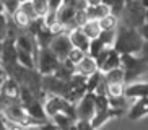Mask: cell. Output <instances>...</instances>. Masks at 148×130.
Instances as JSON below:
<instances>
[{
  "label": "cell",
  "mask_w": 148,
  "mask_h": 130,
  "mask_svg": "<svg viewBox=\"0 0 148 130\" xmlns=\"http://www.w3.org/2000/svg\"><path fill=\"white\" fill-rule=\"evenodd\" d=\"M88 20H90V16H88L86 10H77V13H75V28H82Z\"/></svg>",
  "instance_id": "cb8c5ba5"
},
{
  "label": "cell",
  "mask_w": 148,
  "mask_h": 130,
  "mask_svg": "<svg viewBox=\"0 0 148 130\" xmlns=\"http://www.w3.org/2000/svg\"><path fill=\"white\" fill-rule=\"evenodd\" d=\"M77 2H78V0H64V5H72V7H75Z\"/></svg>",
  "instance_id": "4dcf8cb0"
},
{
  "label": "cell",
  "mask_w": 148,
  "mask_h": 130,
  "mask_svg": "<svg viewBox=\"0 0 148 130\" xmlns=\"http://www.w3.org/2000/svg\"><path fill=\"white\" fill-rule=\"evenodd\" d=\"M20 2H25V0H20Z\"/></svg>",
  "instance_id": "e575fe53"
},
{
  "label": "cell",
  "mask_w": 148,
  "mask_h": 130,
  "mask_svg": "<svg viewBox=\"0 0 148 130\" xmlns=\"http://www.w3.org/2000/svg\"><path fill=\"white\" fill-rule=\"evenodd\" d=\"M124 94L127 96V99H137V98L148 96V80H143V81L127 83Z\"/></svg>",
  "instance_id": "ba28073f"
},
{
  "label": "cell",
  "mask_w": 148,
  "mask_h": 130,
  "mask_svg": "<svg viewBox=\"0 0 148 130\" xmlns=\"http://www.w3.org/2000/svg\"><path fill=\"white\" fill-rule=\"evenodd\" d=\"M104 47H108V46H106V44L103 42V41H101L99 38L91 39V42H90V51H88V54H90L91 57H96V55H98V54H99V52L103 51Z\"/></svg>",
  "instance_id": "7402d4cb"
},
{
  "label": "cell",
  "mask_w": 148,
  "mask_h": 130,
  "mask_svg": "<svg viewBox=\"0 0 148 130\" xmlns=\"http://www.w3.org/2000/svg\"><path fill=\"white\" fill-rule=\"evenodd\" d=\"M75 109H77V119L91 120L95 112H96V93L86 91L85 96L75 104Z\"/></svg>",
  "instance_id": "5b68a950"
},
{
  "label": "cell",
  "mask_w": 148,
  "mask_h": 130,
  "mask_svg": "<svg viewBox=\"0 0 148 130\" xmlns=\"http://www.w3.org/2000/svg\"><path fill=\"white\" fill-rule=\"evenodd\" d=\"M60 67L59 57L52 52L51 47H39L38 59H36V68L41 75H52Z\"/></svg>",
  "instance_id": "277c9868"
},
{
  "label": "cell",
  "mask_w": 148,
  "mask_h": 130,
  "mask_svg": "<svg viewBox=\"0 0 148 130\" xmlns=\"http://www.w3.org/2000/svg\"><path fill=\"white\" fill-rule=\"evenodd\" d=\"M33 5H34L39 18H42L49 12V0H33Z\"/></svg>",
  "instance_id": "603a6c76"
},
{
  "label": "cell",
  "mask_w": 148,
  "mask_h": 130,
  "mask_svg": "<svg viewBox=\"0 0 148 130\" xmlns=\"http://www.w3.org/2000/svg\"><path fill=\"white\" fill-rule=\"evenodd\" d=\"M7 127H5V122H3V116L0 114V130H5Z\"/></svg>",
  "instance_id": "1f68e13d"
},
{
  "label": "cell",
  "mask_w": 148,
  "mask_h": 130,
  "mask_svg": "<svg viewBox=\"0 0 148 130\" xmlns=\"http://www.w3.org/2000/svg\"><path fill=\"white\" fill-rule=\"evenodd\" d=\"M104 78L108 83H125V72H124V68L121 65L117 68H112L109 72H106Z\"/></svg>",
  "instance_id": "ac0fdd59"
},
{
  "label": "cell",
  "mask_w": 148,
  "mask_h": 130,
  "mask_svg": "<svg viewBox=\"0 0 148 130\" xmlns=\"http://www.w3.org/2000/svg\"><path fill=\"white\" fill-rule=\"evenodd\" d=\"M116 34H117V29H103L99 34V39L108 47H112L114 42H116Z\"/></svg>",
  "instance_id": "ffe728a7"
},
{
  "label": "cell",
  "mask_w": 148,
  "mask_h": 130,
  "mask_svg": "<svg viewBox=\"0 0 148 130\" xmlns=\"http://www.w3.org/2000/svg\"><path fill=\"white\" fill-rule=\"evenodd\" d=\"M140 2H142V5H143L145 8H148V0H140Z\"/></svg>",
  "instance_id": "d6a6232c"
},
{
  "label": "cell",
  "mask_w": 148,
  "mask_h": 130,
  "mask_svg": "<svg viewBox=\"0 0 148 130\" xmlns=\"http://www.w3.org/2000/svg\"><path fill=\"white\" fill-rule=\"evenodd\" d=\"M140 34H142V38L145 39V41H148V23H143V25L138 28Z\"/></svg>",
  "instance_id": "83f0119b"
},
{
  "label": "cell",
  "mask_w": 148,
  "mask_h": 130,
  "mask_svg": "<svg viewBox=\"0 0 148 130\" xmlns=\"http://www.w3.org/2000/svg\"><path fill=\"white\" fill-rule=\"evenodd\" d=\"M16 59H18V64L26 67V68H36V57L34 54H29L26 51H20L16 49Z\"/></svg>",
  "instance_id": "e0dca14e"
},
{
  "label": "cell",
  "mask_w": 148,
  "mask_h": 130,
  "mask_svg": "<svg viewBox=\"0 0 148 130\" xmlns=\"http://www.w3.org/2000/svg\"><path fill=\"white\" fill-rule=\"evenodd\" d=\"M145 23H148V8H147V15H145Z\"/></svg>",
  "instance_id": "836d02e7"
},
{
  "label": "cell",
  "mask_w": 148,
  "mask_h": 130,
  "mask_svg": "<svg viewBox=\"0 0 148 130\" xmlns=\"http://www.w3.org/2000/svg\"><path fill=\"white\" fill-rule=\"evenodd\" d=\"M20 93H21V83L15 80V78H8L3 90H2V94L7 99H16V98L20 99Z\"/></svg>",
  "instance_id": "4fadbf2b"
},
{
  "label": "cell",
  "mask_w": 148,
  "mask_h": 130,
  "mask_svg": "<svg viewBox=\"0 0 148 130\" xmlns=\"http://www.w3.org/2000/svg\"><path fill=\"white\" fill-rule=\"evenodd\" d=\"M125 91V83H108V96L116 98V96H124Z\"/></svg>",
  "instance_id": "44dd1931"
},
{
  "label": "cell",
  "mask_w": 148,
  "mask_h": 130,
  "mask_svg": "<svg viewBox=\"0 0 148 130\" xmlns=\"http://www.w3.org/2000/svg\"><path fill=\"white\" fill-rule=\"evenodd\" d=\"M140 55L148 62V41H145V42H143V47H142V51H140Z\"/></svg>",
  "instance_id": "f1b7e54d"
},
{
  "label": "cell",
  "mask_w": 148,
  "mask_h": 130,
  "mask_svg": "<svg viewBox=\"0 0 148 130\" xmlns=\"http://www.w3.org/2000/svg\"><path fill=\"white\" fill-rule=\"evenodd\" d=\"M8 78H10V72L7 70V67L3 64H0V93H2V90H3L5 83H7Z\"/></svg>",
  "instance_id": "484cf974"
},
{
  "label": "cell",
  "mask_w": 148,
  "mask_h": 130,
  "mask_svg": "<svg viewBox=\"0 0 148 130\" xmlns=\"http://www.w3.org/2000/svg\"><path fill=\"white\" fill-rule=\"evenodd\" d=\"M98 70H99V65H98L95 57H91L90 54H86L78 64L75 65V73H80L83 77H90V75L96 73Z\"/></svg>",
  "instance_id": "52a82bcc"
},
{
  "label": "cell",
  "mask_w": 148,
  "mask_h": 130,
  "mask_svg": "<svg viewBox=\"0 0 148 130\" xmlns=\"http://www.w3.org/2000/svg\"><path fill=\"white\" fill-rule=\"evenodd\" d=\"M75 13H77V8L72 7V5H62L60 10L57 12L59 21L65 26L67 31H70L72 28H75Z\"/></svg>",
  "instance_id": "8fae6325"
},
{
  "label": "cell",
  "mask_w": 148,
  "mask_h": 130,
  "mask_svg": "<svg viewBox=\"0 0 148 130\" xmlns=\"http://www.w3.org/2000/svg\"><path fill=\"white\" fill-rule=\"evenodd\" d=\"M64 5V0H49V10L51 12H59Z\"/></svg>",
  "instance_id": "4316f807"
},
{
  "label": "cell",
  "mask_w": 148,
  "mask_h": 130,
  "mask_svg": "<svg viewBox=\"0 0 148 130\" xmlns=\"http://www.w3.org/2000/svg\"><path fill=\"white\" fill-rule=\"evenodd\" d=\"M49 47L52 49V52L59 57V60L60 62L65 60V59H69L70 51L73 49V44H72V39H70V36H69V31H65V33H59V34L54 36L52 42H51Z\"/></svg>",
  "instance_id": "8992f818"
},
{
  "label": "cell",
  "mask_w": 148,
  "mask_h": 130,
  "mask_svg": "<svg viewBox=\"0 0 148 130\" xmlns=\"http://www.w3.org/2000/svg\"><path fill=\"white\" fill-rule=\"evenodd\" d=\"M86 13L90 20H101V18H104L106 15H109L111 12V7L106 3H99V5H93V7H88L86 8Z\"/></svg>",
  "instance_id": "9a60e30c"
},
{
  "label": "cell",
  "mask_w": 148,
  "mask_h": 130,
  "mask_svg": "<svg viewBox=\"0 0 148 130\" xmlns=\"http://www.w3.org/2000/svg\"><path fill=\"white\" fill-rule=\"evenodd\" d=\"M145 15H147V8H145L140 0H127L125 7L121 13V23L132 28H140L145 23Z\"/></svg>",
  "instance_id": "3957f363"
},
{
  "label": "cell",
  "mask_w": 148,
  "mask_h": 130,
  "mask_svg": "<svg viewBox=\"0 0 148 130\" xmlns=\"http://www.w3.org/2000/svg\"><path fill=\"white\" fill-rule=\"evenodd\" d=\"M88 2V7H93V5H99L103 3V0H86Z\"/></svg>",
  "instance_id": "f546056e"
},
{
  "label": "cell",
  "mask_w": 148,
  "mask_h": 130,
  "mask_svg": "<svg viewBox=\"0 0 148 130\" xmlns=\"http://www.w3.org/2000/svg\"><path fill=\"white\" fill-rule=\"evenodd\" d=\"M99 25H101L103 29H117L119 16L117 15H114V13H109V15H106L104 18H101L99 20Z\"/></svg>",
  "instance_id": "d6986e66"
},
{
  "label": "cell",
  "mask_w": 148,
  "mask_h": 130,
  "mask_svg": "<svg viewBox=\"0 0 148 130\" xmlns=\"http://www.w3.org/2000/svg\"><path fill=\"white\" fill-rule=\"evenodd\" d=\"M121 65H122V54H119L114 47H111L109 55L106 57L104 64L99 67V70L103 72V73H106V72H109V70H112V68H117V67H121Z\"/></svg>",
  "instance_id": "7c38bea8"
},
{
  "label": "cell",
  "mask_w": 148,
  "mask_h": 130,
  "mask_svg": "<svg viewBox=\"0 0 148 130\" xmlns=\"http://www.w3.org/2000/svg\"><path fill=\"white\" fill-rule=\"evenodd\" d=\"M51 120H52V124L56 127H59V129H70V127H75L77 119H75L73 116L67 114V112H57L56 116L51 117Z\"/></svg>",
  "instance_id": "5bb4252c"
},
{
  "label": "cell",
  "mask_w": 148,
  "mask_h": 130,
  "mask_svg": "<svg viewBox=\"0 0 148 130\" xmlns=\"http://www.w3.org/2000/svg\"><path fill=\"white\" fill-rule=\"evenodd\" d=\"M122 68L125 72V85L138 81L148 75V62L140 54H122Z\"/></svg>",
  "instance_id": "7a4b0ae2"
},
{
  "label": "cell",
  "mask_w": 148,
  "mask_h": 130,
  "mask_svg": "<svg viewBox=\"0 0 148 130\" xmlns=\"http://www.w3.org/2000/svg\"><path fill=\"white\" fill-rule=\"evenodd\" d=\"M127 116H129L130 120H138V119H142V117L148 116V96L137 98L135 103L132 104V107L129 109Z\"/></svg>",
  "instance_id": "9c48e42d"
},
{
  "label": "cell",
  "mask_w": 148,
  "mask_h": 130,
  "mask_svg": "<svg viewBox=\"0 0 148 130\" xmlns=\"http://www.w3.org/2000/svg\"><path fill=\"white\" fill-rule=\"evenodd\" d=\"M82 29L90 39H96V38H99L103 28H101V25H99V20H88V21L82 26Z\"/></svg>",
  "instance_id": "2e32d148"
},
{
  "label": "cell",
  "mask_w": 148,
  "mask_h": 130,
  "mask_svg": "<svg viewBox=\"0 0 148 130\" xmlns=\"http://www.w3.org/2000/svg\"><path fill=\"white\" fill-rule=\"evenodd\" d=\"M69 36H70V39H72L73 47H78V49H82V51H85L88 54L91 39H90L86 34H85V33H83L82 28H72V29L69 31Z\"/></svg>",
  "instance_id": "30bf717a"
},
{
  "label": "cell",
  "mask_w": 148,
  "mask_h": 130,
  "mask_svg": "<svg viewBox=\"0 0 148 130\" xmlns=\"http://www.w3.org/2000/svg\"><path fill=\"white\" fill-rule=\"evenodd\" d=\"M85 55H86V52L85 51H82V49H78V47H73L72 51H70V54H69V60H72L75 65H77Z\"/></svg>",
  "instance_id": "d4e9b609"
},
{
  "label": "cell",
  "mask_w": 148,
  "mask_h": 130,
  "mask_svg": "<svg viewBox=\"0 0 148 130\" xmlns=\"http://www.w3.org/2000/svg\"><path fill=\"white\" fill-rule=\"evenodd\" d=\"M143 42L145 39L142 38L138 28H132L124 23H119L116 42L112 46L119 54H140Z\"/></svg>",
  "instance_id": "6da1fadb"
}]
</instances>
